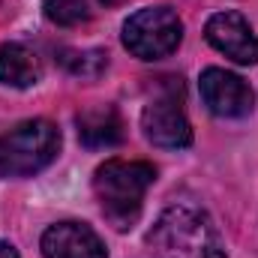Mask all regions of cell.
<instances>
[{"instance_id":"obj_11","label":"cell","mask_w":258,"mask_h":258,"mask_svg":"<svg viewBox=\"0 0 258 258\" xmlns=\"http://www.w3.org/2000/svg\"><path fill=\"white\" fill-rule=\"evenodd\" d=\"M57 60H60V66H63L69 75H75V78H81V81H93V78H99V75L105 72L108 54L99 51V48H84V51H78V48H63Z\"/></svg>"},{"instance_id":"obj_8","label":"cell","mask_w":258,"mask_h":258,"mask_svg":"<svg viewBox=\"0 0 258 258\" xmlns=\"http://www.w3.org/2000/svg\"><path fill=\"white\" fill-rule=\"evenodd\" d=\"M45 258H108L102 237L84 222H57L42 234Z\"/></svg>"},{"instance_id":"obj_4","label":"cell","mask_w":258,"mask_h":258,"mask_svg":"<svg viewBox=\"0 0 258 258\" xmlns=\"http://www.w3.org/2000/svg\"><path fill=\"white\" fill-rule=\"evenodd\" d=\"M183 39V21L168 6H147L129 15L123 24V45L138 60L168 57Z\"/></svg>"},{"instance_id":"obj_12","label":"cell","mask_w":258,"mask_h":258,"mask_svg":"<svg viewBox=\"0 0 258 258\" xmlns=\"http://www.w3.org/2000/svg\"><path fill=\"white\" fill-rule=\"evenodd\" d=\"M45 18L60 27H78L90 18V0H45Z\"/></svg>"},{"instance_id":"obj_13","label":"cell","mask_w":258,"mask_h":258,"mask_svg":"<svg viewBox=\"0 0 258 258\" xmlns=\"http://www.w3.org/2000/svg\"><path fill=\"white\" fill-rule=\"evenodd\" d=\"M0 258H18L15 246H12V243H6V240H0Z\"/></svg>"},{"instance_id":"obj_5","label":"cell","mask_w":258,"mask_h":258,"mask_svg":"<svg viewBox=\"0 0 258 258\" xmlns=\"http://www.w3.org/2000/svg\"><path fill=\"white\" fill-rule=\"evenodd\" d=\"M141 129H144L147 141H153L156 147H165V150H180V147L192 144V126H189L174 90L159 93L144 105Z\"/></svg>"},{"instance_id":"obj_3","label":"cell","mask_w":258,"mask_h":258,"mask_svg":"<svg viewBox=\"0 0 258 258\" xmlns=\"http://www.w3.org/2000/svg\"><path fill=\"white\" fill-rule=\"evenodd\" d=\"M150 243L162 258H225L213 225L189 207H171L162 213Z\"/></svg>"},{"instance_id":"obj_2","label":"cell","mask_w":258,"mask_h":258,"mask_svg":"<svg viewBox=\"0 0 258 258\" xmlns=\"http://www.w3.org/2000/svg\"><path fill=\"white\" fill-rule=\"evenodd\" d=\"M60 129L51 120H24L0 135V177H33L54 162Z\"/></svg>"},{"instance_id":"obj_9","label":"cell","mask_w":258,"mask_h":258,"mask_svg":"<svg viewBox=\"0 0 258 258\" xmlns=\"http://www.w3.org/2000/svg\"><path fill=\"white\" fill-rule=\"evenodd\" d=\"M75 126H78L81 144L90 147V150L114 147L123 138V120H120L114 105H90V108L78 111Z\"/></svg>"},{"instance_id":"obj_14","label":"cell","mask_w":258,"mask_h":258,"mask_svg":"<svg viewBox=\"0 0 258 258\" xmlns=\"http://www.w3.org/2000/svg\"><path fill=\"white\" fill-rule=\"evenodd\" d=\"M105 6H120V3H126V0H102Z\"/></svg>"},{"instance_id":"obj_1","label":"cell","mask_w":258,"mask_h":258,"mask_svg":"<svg viewBox=\"0 0 258 258\" xmlns=\"http://www.w3.org/2000/svg\"><path fill=\"white\" fill-rule=\"evenodd\" d=\"M156 180L150 162H129V159H108L93 174V192L102 207V216L117 228L126 231L138 222L144 195Z\"/></svg>"},{"instance_id":"obj_6","label":"cell","mask_w":258,"mask_h":258,"mask_svg":"<svg viewBox=\"0 0 258 258\" xmlns=\"http://www.w3.org/2000/svg\"><path fill=\"white\" fill-rule=\"evenodd\" d=\"M198 90H201L204 105L216 117H246L255 105L252 87L240 75H234L228 69H219V66H210V69L201 72Z\"/></svg>"},{"instance_id":"obj_7","label":"cell","mask_w":258,"mask_h":258,"mask_svg":"<svg viewBox=\"0 0 258 258\" xmlns=\"http://www.w3.org/2000/svg\"><path fill=\"white\" fill-rule=\"evenodd\" d=\"M204 39L240 66L258 63V36L240 12H216L204 24Z\"/></svg>"},{"instance_id":"obj_10","label":"cell","mask_w":258,"mask_h":258,"mask_svg":"<svg viewBox=\"0 0 258 258\" xmlns=\"http://www.w3.org/2000/svg\"><path fill=\"white\" fill-rule=\"evenodd\" d=\"M42 75V66L36 51H30L21 42H3L0 45V81L9 87H30Z\"/></svg>"}]
</instances>
